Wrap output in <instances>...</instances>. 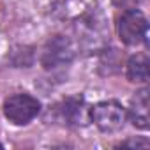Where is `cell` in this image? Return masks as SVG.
I'll use <instances>...</instances> for the list:
<instances>
[{
    "label": "cell",
    "mask_w": 150,
    "mask_h": 150,
    "mask_svg": "<svg viewBox=\"0 0 150 150\" xmlns=\"http://www.w3.org/2000/svg\"><path fill=\"white\" fill-rule=\"evenodd\" d=\"M117 34L120 41L127 46H138L141 42H146L148 21L145 14L138 9L124 11L117 21Z\"/></svg>",
    "instance_id": "cell-1"
},
{
    "label": "cell",
    "mask_w": 150,
    "mask_h": 150,
    "mask_svg": "<svg viewBox=\"0 0 150 150\" xmlns=\"http://www.w3.org/2000/svg\"><path fill=\"white\" fill-rule=\"evenodd\" d=\"M88 118L103 132H117L125 125L127 111L117 101H101L88 110Z\"/></svg>",
    "instance_id": "cell-2"
},
{
    "label": "cell",
    "mask_w": 150,
    "mask_h": 150,
    "mask_svg": "<svg viewBox=\"0 0 150 150\" xmlns=\"http://www.w3.org/2000/svg\"><path fill=\"white\" fill-rule=\"evenodd\" d=\"M41 111V103L30 94H14L4 101V115L14 125H27Z\"/></svg>",
    "instance_id": "cell-3"
},
{
    "label": "cell",
    "mask_w": 150,
    "mask_h": 150,
    "mask_svg": "<svg viewBox=\"0 0 150 150\" xmlns=\"http://www.w3.org/2000/svg\"><path fill=\"white\" fill-rule=\"evenodd\" d=\"M129 117L134 127L146 131L150 125V108H148V88L138 90L131 99Z\"/></svg>",
    "instance_id": "cell-4"
},
{
    "label": "cell",
    "mask_w": 150,
    "mask_h": 150,
    "mask_svg": "<svg viewBox=\"0 0 150 150\" xmlns=\"http://www.w3.org/2000/svg\"><path fill=\"white\" fill-rule=\"evenodd\" d=\"M85 103H83V97H72V99H67L64 101V108H60V115L62 118L65 120L67 125H72V124H81L85 120Z\"/></svg>",
    "instance_id": "cell-5"
},
{
    "label": "cell",
    "mask_w": 150,
    "mask_h": 150,
    "mask_svg": "<svg viewBox=\"0 0 150 150\" xmlns=\"http://www.w3.org/2000/svg\"><path fill=\"white\" fill-rule=\"evenodd\" d=\"M127 78L132 83L148 81V58L146 55H134L127 62Z\"/></svg>",
    "instance_id": "cell-6"
},
{
    "label": "cell",
    "mask_w": 150,
    "mask_h": 150,
    "mask_svg": "<svg viewBox=\"0 0 150 150\" xmlns=\"http://www.w3.org/2000/svg\"><path fill=\"white\" fill-rule=\"evenodd\" d=\"M125 146H148V141L146 139H141V141H125V143H120L117 145V148H125Z\"/></svg>",
    "instance_id": "cell-7"
},
{
    "label": "cell",
    "mask_w": 150,
    "mask_h": 150,
    "mask_svg": "<svg viewBox=\"0 0 150 150\" xmlns=\"http://www.w3.org/2000/svg\"><path fill=\"white\" fill-rule=\"evenodd\" d=\"M0 148H4V145H2V143H0Z\"/></svg>",
    "instance_id": "cell-8"
}]
</instances>
